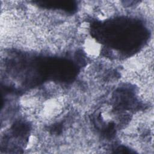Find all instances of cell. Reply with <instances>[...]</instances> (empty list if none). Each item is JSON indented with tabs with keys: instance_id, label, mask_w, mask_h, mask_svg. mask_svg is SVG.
I'll use <instances>...</instances> for the list:
<instances>
[{
	"instance_id": "obj_1",
	"label": "cell",
	"mask_w": 154,
	"mask_h": 154,
	"mask_svg": "<svg viewBox=\"0 0 154 154\" xmlns=\"http://www.w3.org/2000/svg\"><path fill=\"white\" fill-rule=\"evenodd\" d=\"M86 52L91 55H97L100 50L99 44L93 40H88L85 43Z\"/></svg>"
}]
</instances>
